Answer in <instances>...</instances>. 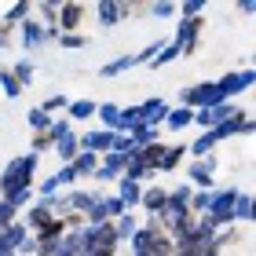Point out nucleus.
Listing matches in <instances>:
<instances>
[{
	"label": "nucleus",
	"mask_w": 256,
	"mask_h": 256,
	"mask_svg": "<svg viewBox=\"0 0 256 256\" xmlns=\"http://www.w3.org/2000/svg\"><path fill=\"white\" fill-rule=\"evenodd\" d=\"M22 40H26V44H40L44 40V26H40V22H22Z\"/></svg>",
	"instance_id": "16"
},
{
	"label": "nucleus",
	"mask_w": 256,
	"mask_h": 256,
	"mask_svg": "<svg viewBox=\"0 0 256 256\" xmlns=\"http://www.w3.org/2000/svg\"><path fill=\"white\" fill-rule=\"evenodd\" d=\"M114 143V132H88L80 139V150H88V154H99V150H110Z\"/></svg>",
	"instance_id": "8"
},
{
	"label": "nucleus",
	"mask_w": 256,
	"mask_h": 256,
	"mask_svg": "<svg viewBox=\"0 0 256 256\" xmlns=\"http://www.w3.org/2000/svg\"><path fill=\"white\" fill-rule=\"evenodd\" d=\"M44 146H52V139H48V132H40L37 139H33V150H44Z\"/></svg>",
	"instance_id": "37"
},
{
	"label": "nucleus",
	"mask_w": 256,
	"mask_h": 256,
	"mask_svg": "<svg viewBox=\"0 0 256 256\" xmlns=\"http://www.w3.org/2000/svg\"><path fill=\"white\" fill-rule=\"evenodd\" d=\"M150 11H154V15H158V18H165V15H172V11H176V4H154V8H150Z\"/></svg>",
	"instance_id": "36"
},
{
	"label": "nucleus",
	"mask_w": 256,
	"mask_h": 256,
	"mask_svg": "<svg viewBox=\"0 0 256 256\" xmlns=\"http://www.w3.org/2000/svg\"><path fill=\"white\" fill-rule=\"evenodd\" d=\"M80 15H84V4H62L59 8V33H70V30H77L80 26Z\"/></svg>",
	"instance_id": "6"
},
{
	"label": "nucleus",
	"mask_w": 256,
	"mask_h": 256,
	"mask_svg": "<svg viewBox=\"0 0 256 256\" xmlns=\"http://www.w3.org/2000/svg\"><path fill=\"white\" fill-rule=\"evenodd\" d=\"M70 168H74V176H84V172H96V168H99V158H96V154H88V150H84V154H77L74 161H70Z\"/></svg>",
	"instance_id": "13"
},
{
	"label": "nucleus",
	"mask_w": 256,
	"mask_h": 256,
	"mask_svg": "<svg viewBox=\"0 0 256 256\" xmlns=\"http://www.w3.org/2000/svg\"><path fill=\"white\" fill-rule=\"evenodd\" d=\"M26 11H30V4L22 0V4H15V8L8 11V18H11V22H18V18H26Z\"/></svg>",
	"instance_id": "34"
},
{
	"label": "nucleus",
	"mask_w": 256,
	"mask_h": 256,
	"mask_svg": "<svg viewBox=\"0 0 256 256\" xmlns=\"http://www.w3.org/2000/svg\"><path fill=\"white\" fill-rule=\"evenodd\" d=\"M30 124L40 128V132H48V128H52V118H48L44 110H30Z\"/></svg>",
	"instance_id": "27"
},
{
	"label": "nucleus",
	"mask_w": 256,
	"mask_h": 256,
	"mask_svg": "<svg viewBox=\"0 0 256 256\" xmlns=\"http://www.w3.org/2000/svg\"><path fill=\"white\" fill-rule=\"evenodd\" d=\"M139 194H143V190H139V183H132V180H121L118 183V202L128 208V205H139Z\"/></svg>",
	"instance_id": "11"
},
{
	"label": "nucleus",
	"mask_w": 256,
	"mask_h": 256,
	"mask_svg": "<svg viewBox=\"0 0 256 256\" xmlns=\"http://www.w3.org/2000/svg\"><path fill=\"white\" fill-rule=\"evenodd\" d=\"M88 220H92V227H102L106 224V202H102V198H96V202H92V208H88Z\"/></svg>",
	"instance_id": "17"
},
{
	"label": "nucleus",
	"mask_w": 256,
	"mask_h": 256,
	"mask_svg": "<svg viewBox=\"0 0 256 256\" xmlns=\"http://www.w3.org/2000/svg\"><path fill=\"white\" fill-rule=\"evenodd\" d=\"M22 242H26V227H22V224H11L4 234H0V256H11L15 249H22Z\"/></svg>",
	"instance_id": "4"
},
{
	"label": "nucleus",
	"mask_w": 256,
	"mask_h": 256,
	"mask_svg": "<svg viewBox=\"0 0 256 256\" xmlns=\"http://www.w3.org/2000/svg\"><path fill=\"white\" fill-rule=\"evenodd\" d=\"M256 80V74L252 70H242V74H227L224 80H220V92H224V99L230 96V92H246L249 84Z\"/></svg>",
	"instance_id": "5"
},
{
	"label": "nucleus",
	"mask_w": 256,
	"mask_h": 256,
	"mask_svg": "<svg viewBox=\"0 0 256 256\" xmlns=\"http://www.w3.org/2000/svg\"><path fill=\"white\" fill-rule=\"evenodd\" d=\"M66 106H70V102H66V96H52V99H48V102H44V106H40V110H44V114H48V110H66Z\"/></svg>",
	"instance_id": "32"
},
{
	"label": "nucleus",
	"mask_w": 256,
	"mask_h": 256,
	"mask_svg": "<svg viewBox=\"0 0 256 256\" xmlns=\"http://www.w3.org/2000/svg\"><path fill=\"white\" fill-rule=\"evenodd\" d=\"M154 124H136V132H132V143H139V146H150L154 143Z\"/></svg>",
	"instance_id": "20"
},
{
	"label": "nucleus",
	"mask_w": 256,
	"mask_h": 256,
	"mask_svg": "<svg viewBox=\"0 0 256 256\" xmlns=\"http://www.w3.org/2000/svg\"><path fill=\"white\" fill-rule=\"evenodd\" d=\"M252 216V198L249 194H238V202H234V220H249Z\"/></svg>",
	"instance_id": "25"
},
{
	"label": "nucleus",
	"mask_w": 256,
	"mask_h": 256,
	"mask_svg": "<svg viewBox=\"0 0 256 256\" xmlns=\"http://www.w3.org/2000/svg\"><path fill=\"white\" fill-rule=\"evenodd\" d=\"M55 146H59V158H62L66 165H70V161L77 158V146H80V139L66 132V136H59V139H55Z\"/></svg>",
	"instance_id": "12"
},
{
	"label": "nucleus",
	"mask_w": 256,
	"mask_h": 256,
	"mask_svg": "<svg viewBox=\"0 0 256 256\" xmlns=\"http://www.w3.org/2000/svg\"><path fill=\"white\" fill-rule=\"evenodd\" d=\"M124 11H128L124 4H99V18H102V26H114V22H118Z\"/></svg>",
	"instance_id": "15"
},
{
	"label": "nucleus",
	"mask_w": 256,
	"mask_h": 256,
	"mask_svg": "<svg viewBox=\"0 0 256 256\" xmlns=\"http://www.w3.org/2000/svg\"><path fill=\"white\" fill-rule=\"evenodd\" d=\"M114 234H118V238H132V234H136V220L128 216V212L118 216V224H114Z\"/></svg>",
	"instance_id": "22"
},
{
	"label": "nucleus",
	"mask_w": 256,
	"mask_h": 256,
	"mask_svg": "<svg viewBox=\"0 0 256 256\" xmlns=\"http://www.w3.org/2000/svg\"><path fill=\"white\" fill-rule=\"evenodd\" d=\"M165 121H168V128H183V124L194 121V110H190V106H180V110H172Z\"/></svg>",
	"instance_id": "18"
},
{
	"label": "nucleus",
	"mask_w": 256,
	"mask_h": 256,
	"mask_svg": "<svg viewBox=\"0 0 256 256\" xmlns=\"http://www.w3.org/2000/svg\"><path fill=\"white\" fill-rule=\"evenodd\" d=\"M33 168H37V154H26V158H15L8 165V172L0 176V194L8 198V205H22L30 198V183H33Z\"/></svg>",
	"instance_id": "1"
},
{
	"label": "nucleus",
	"mask_w": 256,
	"mask_h": 256,
	"mask_svg": "<svg viewBox=\"0 0 256 256\" xmlns=\"http://www.w3.org/2000/svg\"><path fill=\"white\" fill-rule=\"evenodd\" d=\"M11 77L18 80V88H22V84H30V80H33V66H30V62H18V66H15V74H11Z\"/></svg>",
	"instance_id": "28"
},
{
	"label": "nucleus",
	"mask_w": 256,
	"mask_h": 256,
	"mask_svg": "<svg viewBox=\"0 0 256 256\" xmlns=\"http://www.w3.org/2000/svg\"><path fill=\"white\" fill-rule=\"evenodd\" d=\"M212 172H216V161L212 158H202V161H198V165H190V180L194 183H202V187H208V180H212Z\"/></svg>",
	"instance_id": "9"
},
{
	"label": "nucleus",
	"mask_w": 256,
	"mask_h": 256,
	"mask_svg": "<svg viewBox=\"0 0 256 256\" xmlns=\"http://www.w3.org/2000/svg\"><path fill=\"white\" fill-rule=\"evenodd\" d=\"M70 118H77V121H84V118H92V114H96L99 106H96V102H92V99H77V102H70Z\"/></svg>",
	"instance_id": "14"
},
{
	"label": "nucleus",
	"mask_w": 256,
	"mask_h": 256,
	"mask_svg": "<svg viewBox=\"0 0 256 256\" xmlns=\"http://www.w3.org/2000/svg\"><path fill=\"white\" fill-rule=\"evenodd\" d=\"M234 118H242V110H234V106H227V102H220V106H212V110H198L194 114V121L198 124H208V128H220V124H227V121H234Z\"/></svg>",
	"instance_id": "2"
},
{
	"label": "nucleus",
	"mask_w": 256,
	"mask_h": 256,
	"mask_svg": "<svg viewBox=\"0 0 256 256\" xmlns=\"http://www.w3.org/2000/svg\"><path fill=\"white\" fill-rule=\"evenodd\" d=\"M128 66H136V55H128V59H118V62H106V66H102V77H118V74H124Z\"/></svg>",
	"instance_id": "23"
},
{
	"label": "nucleus",
	"mask_w": 256,
	"mask_h": 256,
	"mask_svg": "<svg viewBox=\"0 0 256 256\" xmlns=\"http://www.w3.org/2000/svg\"><path fill=\"white\" fill-rule=\"evenodd\" d=\"M202 26H205L202 18H187V22L180 26L176 40H172V44L180 48V55H190V52H194V44H198V33H202Z\"/></svg>",
	"instance_id": "3"
},
{
	"label": "nucleus",
	"mask_w": 256,
	"mask_h": 256,
	"mask_svg": "<svg viewBox=\"0 0 256 256\" xmlns=\"http://www.w3.org/2000/svg\"><path fill=\"white\" fill-rule=\"evenodd\" d=\"M212 146H216V136H212V132H205V136H202V139L194 143V154H202V158H205V154H208Z\"/></svg>",
	"instance_id": "30"
},
{
	"label": "nucleus",
	"mask_w": 256,
	"mask_h": 256,
	"mask_svg": "<svg viewBox=\"0 0 256 256\" xmlns=\"http://www.w3.org/2000/svg\"><path fill=\"white\" fill-rule=\"evenodd\" d=\"M0 84H4V96L8 99H15V96H22V88H18V80L8 74V70H0Z\"/></svg>",
	"instance_id": "26"
},
{
	"label": "nucleus",
	"mask_w": 256,
	"mask_h": 256,
	"mask_svg": "<svg viewBox=\"0 0 256 256\" xmlns=\"http://www.w3.org/2000/svg\"><path fill=\"white\" fill-rule=\"evenodd\" d=\"M66 202H70V205H74V208H77V212H88V208H92V202H96V194H84V190H74V194H70V198H66Z\"/></svg>",
	"instance_id": "21"
},
{
	"label": "nucleus",
	"mask_w": 256,
	"mask_h": 256,
	"mask_svg": "<svg viewBox=\"0 0 256 256\" xmlns=\"http://www.w3.org/2000/svg\"><path fill=\"white\" fill-rule=\"evenodd\" d=\"M172 59H180V48H176V44H165V55H158L154 66H165V62H172Z\"/></svg>",
	"instance_id": "31"
},
{
	"label": "nucleus",
	"mask_w": 256,
	"mask_h": 256,
	"mask_svg": "<svg viewBox=\"0 0 256 256\" xmlns=\"http://www.w3.org/2000/svg\"><path fill=\"white\" fill-rule=\"evenodd\" d=\"M52 224H55V216H52V198H44L37 208H30V227L44 230V227H52Z\"/></svg>",
	"instance_id": "7"
},
{
	"label": "nucleus",
	"mask_w": 256,
	"mask_h": 256,
	"mask_svg": "<svg viewBox=\"0 0 256 256\" xmlns=\"http://www.w3.org/2000/svg\"><path fill=\"white\" fill-rule=\"evenodd\" d=\"M205 4H202V0H190V4H183V15H187V18H198V11H202Z\"/></svg>",
	"instance_id": "35"
},
{
	"label": "nucleus",
	"mask_w": 256,
	"mask_h": 256,
	"mask_svg": "<svg viewBox=\"0 0 256 256\" xmlns=\"http://www.w3.org/2000/svg\"><path fill=\"white\" fill-rule=\"evenodd\" d=\"M102 202H106V216H124V205L118 198H102Z\"/></svg>",
	"instance_id": "33"
},
{
	"label": "nucleus",
	"mask_w": 256,
	"mask_h": 256,
	"mask_svg": "<svg viewBox=\"0 0 256 256\" xmlns=\"http://www.w3.org/2000/svg\"><path fill=\"white\" fill-rule=\"evenodd\" d=\"M165 202H168V194L161 190V187H150V190L139 194V205H146L150 212H161V208H165Z\"/></svg>",
	"instance_id": "10"
},
{
	"label": "nucleus",
	"mask_w": 256,
	"mask_h": 256,
	"mask_svg": "<svg viewBox=\"0 0 256 256\" xmlns=\"http://www.w3.org/2000/svg\"><path fill=\"white\" fill-rule=\"evenodd\" d=\"M96 114L102 118V124H110V128H121V110L114 106V102H106V106H99Z\"/></svg>",
	"instance_id": "19"
},
{
	"label": "nucleus",
	"mask_w": 256,
	"mask_h": 256,
	"mask_svg": "<svg viewBox=\"0 0 256 256\" xmlns=\"http://www.w3.org/2000/svg\"><path fill=\"white\" fill-rule=\"evenodd\" d=\"M180 158H183V146H176V150H165V158H161L158 172H172V168L180 165Z\"/></svg>",
	"instance_id": "24"
},
{
	"label": "nucleus",
	"mask_w": 256,
	"mask_h": 256,
	"mask_svg": "<svg viewBox=\"0 0 256 256\" xmlns=\"http://www.w3.org/2000/svg\"><path fill=\"white\" fill-rule=\"evenodd\" d=\"M59 44H62V48H84V37H80V33H59Z\"/></svg>",
	"instance_id": "29"
}]
</instances>
